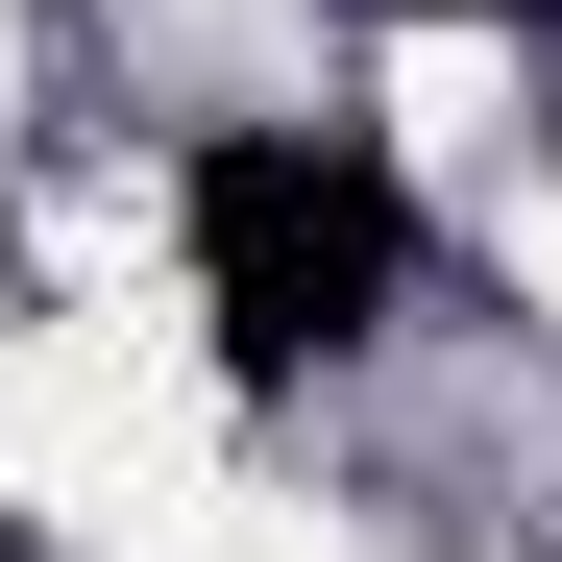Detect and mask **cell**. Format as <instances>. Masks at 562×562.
Returning <instances> with one entry per match:
<instances>
[{
	"mask_svg": "<svg viewBox=\"0 0 562 562\" xmlns=\"http://www.w3.org/2000/svg\"><path fill=\"white\" fill-rule=\"evenodd\" d=\"M392 269H416V221H392L367 147H318V123H221V147H196V294H221V367L367 342Z\"/></svg>",
	"mask_w": 562,
	"mask_h": 562,
	"instance_id": "cell-1",
	"label": "cell"
},
{
	"mask_svg": "<svg viewBox=\"0 0 562 562\" xmlns=\"http://www.w3.org/2000/svg\"><path fill=\"white\" fill-rule=\"evenodd\" d=\"M0 562H25V538H0Z\"/></svg>",
	"mask_w": 562,
	"mask_h": 562,
	"instance_id": "cell-2",
	"label": "cell"
}]
</instances>
